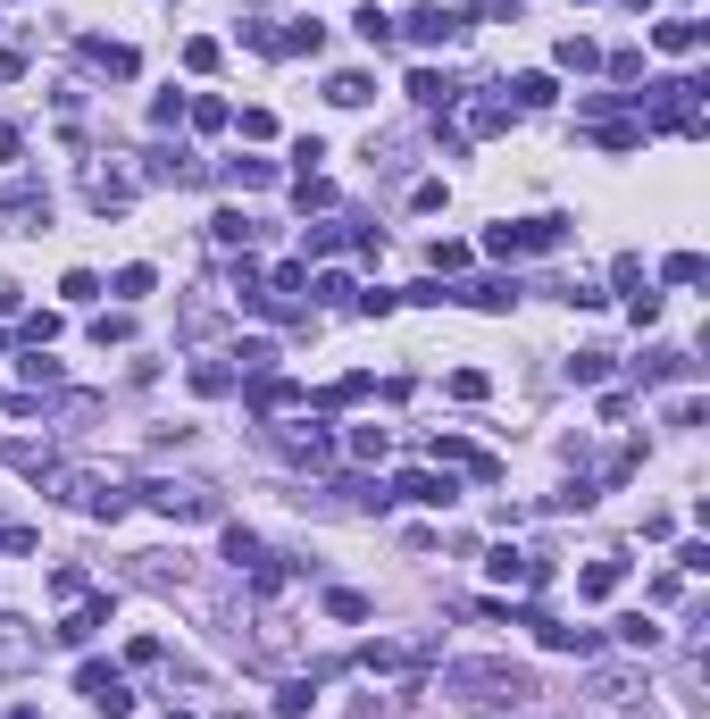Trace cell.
Returning a JSON list of instances; mask_svg holds the SVG:
<instances>
[{
    "label": "cell",
    "mask_w": 710,
    "mask_h": 719,
    "mask_svg": "<svg viewBox=\"0 0 710 719\" xmlns=\"http://www.w3.org/2000/svg\"><path fill=\"white\" fill-rule=\"evenodd\" d=\"M84 694H92V703H101L109 719H117V711H126V678H117V669H101V661H92V669H84Z\"/></svg>",
    "instance_id": "cell-1"
},
{
    "label": "cell",
    "mask_w": 710,
    "mask_h": 719,
    "mask_svg": "<svg viewBox=\"0 0 710 719\" xmlns=\"http://www.w3.org/2000/svg\"><path fill=\"white\" fill-rule=\"evenodd\" d=\"M34 661V636H26V619H0V669H26Z\"/></svg>",
    "instance_id": "cell-2"
},
{
    "label": "cell",
    "mask_w": 710,
    "mask_h": 719,
    "mask_svg": "<svg viewBox=\"0 0 710 719\" xmlns=\"http://www.w3.org/2000/svg\"><path fill=\"white\" fill-rule=\"evenodd\" d=\"M410 34H418V42H452V34H460V17H452V9H418V17H410Z\"/></svg>",
    "instance_id": "cell-3"
},
{
    "label": "cell",
    "mask_w": 710,
    "mask_h": 719,
    "mask_svg": "<svg viewBox=\"0 0 710 719\" xmlns=\"http://www.w3.org/2000/svg\"><path fill=\"white\" fill-rule=\"evenodd\" d=\"M326 101H343V109H360V101H368V76H335V84H326Z\"/></svg>",
    "instance_id": "cell-4"
}]
</instances>
